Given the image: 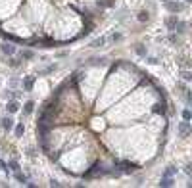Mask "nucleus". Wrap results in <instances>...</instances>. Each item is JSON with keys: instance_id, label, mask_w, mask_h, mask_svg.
<instances>
[{"instance_id": "nucleus-1", "label": "nucleus", "mask_w": 192, "mask_h": 188, "mask_svg": "<svg viewBox=\"0 0 192 188\" xmlns=\"http://www.w3.org/2000/svg\"><path fill=\"white\" fill-rule=\"evenodd\" d=\"M177 131H179V134H181V136H186V134L192 131V127H190V123H188L186 119H184L183 123H179V127H177Z\"/></svg>"}, {"instance_id": "nucleus-2", "label": "nucleus", "mask_w": 192, "mask_h": 188, "mask_svg": "<svg viewBox=\"0 0 192 188\" xmlns=\"http://www.w3.org/2000/svg\"><path fill=\"white\" fill-rule=\"evenodd\" d=\"M0 125H2L4 131H12L13 129V119L12 117H4V119H0Z\"/></svg>"}, {"instance_id": "nucleus-3", "label": "nucleus", "mask_w": 192, "mask_h": 188, "mask_svg": "<svg viewBox=\"0 0 192 188\" xmlns=\"http://www.w3.org/2000/svg\"><path fill=\"white\" fill-rule=\"evenodd\" d=\"M177 23H179V19H177V16H169V17L165 19V25H167V29H169V31H175Z\"/></svg>"}, {"instance_id": "nucleus-4", "label": "nucleus", "mask_w": 192, "mask_h": 188, "mask_svg": "<svg viewBox=\"0 0 192 188\" xmlns=\"http://www.w3.org/2000/svg\"><path fill=\"white\" fill-rule=\"evenodd\" d=\"M0 48H2V52L6 56H12V54H16V46L13 44H8V42H4V44H0Z\"/></svg>"}, {"instance_id": "nucleus-5", "label": "nucleus", "mask_w": 192, "mask_h": 188, "mask_svg": "<svg viewBox=\"0 0 192 188\" xmlns=\"http://www.w3.org/2000/svg\"><path fill=\"white\" fill-rule=\"evenodd\" d=\"M165 8L169 10V12H181L184 6L183 4H179V2H165Z\"/></svg>"}, {"instance_id": "nucleus-6", "label": "nucleus", "mask_w": 192, "mask_h": 188, "mask_svg": "<svg viewBox=\"0 0 192 188\" xmlns=\"http://www.w3.org/2000/svg\"><path fill=\"white\" fill-rule=\"evenodd\" d=\"M33 85H35V77H25L23 79V90H33Z\"/></svg>"}, {"instance_id": "nucleus-7", "label": "nucleus", "mask_w": 192, "mask_h": 188, "mask_svg": "<svg viewBox=\"0 0 192 188\" xmlns=\"http://www.w3.org/2000/svg\"><path fill=\"white\" fill-rule=\"evenodd\" d=\"M108 40H110L108 37H100V39L92 40V44H90V46H92V48H100V46H104V44H106V42H108Z\"/></svg>"}, {"instance_id": "nucleus-8", "label": "nucleus", "mask_w": 192, "mask_h": 188, "mask_svg": "<svg viewBox=\"0 0 192 188\" xmlns=\"http://www.w3.org/2000/svg\"><path fill=\"white\" fill-rule=\"evenodd\" d=\"M108 58H92V62H88V66H106Z\"/></svg>"}, {"instance_id": "nucleus-9", "label": "nucleus", "mask_w": 192, "mask_h": 188, "mask_svg": "<svg viewBox=\"0 0 192 188\" xmlns=\"http://www.w3.org/2000/svg\"><path fill=\"white\" fill-rule=\"evenodd\" d=\"M160 186H163V188L173 186V177H165V175H163V177H161V182H160Z\"/></svg>"}, {"instance_id": "nucleus-10", "label": "nucleus", "mask_w": 192, "mask_h": 188, "mask_svg": "<svg viewBox=\"0 0 192 188\" xmlns=\"http://www.w3.org/2000/svg\"><path fill=\"white\" fill-rule=\"evenodd\" d=\"M33 110H35V102L33 100H29V102H25V107H23V111L29 115V113H33Z\"/></svg>"}, {"instance_id": "nucleus-11", "label": "nucleus", "mask_w": 192, "mask_h": 188, "mask_svg": "<svg viewBox=\"0 0 192 188\" xmlns=\"http://www.w3.org/2000/svg\"><path fill=\"white\" fill-rule=\"evenodd\" d=\"M6 110H8L10 113H16V111L19 110V104H17V102H10L8 106H6Z\"/></svg>"}, {"instance_id": "nucleus-12", "label": "nucleus", "mask_w": 192, "mask_h": 188, "mask_svg": "<svg viewBox=\"0 0 192 188\" xmlns=\"http://www.w3.org/2000/svg\"><path fill=\"white\" fill-rule=\"evenodd\" d=\"M154 113H165V104H156L154 106Z\"/></svg>"}, {"instance_id": "nucleus-13", "label": "nucleus", "mask_w": 192, "mask_h": 188, "mask_svg": "<svg viewBox=\"0 0 192 188\" xmlns=\"http://www.w3.org/2000/svg\"><path fill=\"white\" fill-rule=\"evenodd\" d=\"M175 173H177V167H173V165H169V167L165 169V173H163V175H165V177H173Z\"/></svg>"}, {"instance_id": "nucleus-14", "label": "nucleus", "mask_w": 192, "mask_h": 188, "mask_svg": "<svg viewBox=\"0 0 192 188\" xmlns=\"http://www.w3.org/2000/svg\"><path fill=\"white\" fill-rule=\"evenodd\" d=\"M23 133H25V127H23V123H19L16 127V136H23Z\"/></svg>"}, {"instance_id": "nucleus-15", "label": "nucleus", "mask_w": 192, "mask_h": 188, "mask_svg": "<svg viewBox=\"0 0 192 188\" xmlns=\"http://www.w3.org/2000/svg\"><path fill=\"white\" fill-rule=\"evenodd\" d=\"M138 21H142V23H144V21H148V12H146V10L138 12Z\"/></svg>"}, {"instance_id": "nucleus-16", "label": "nucleus", "mask_w": 192, "mask_h": 188, "mask_svg": "<svg viewBox=\"0 0 192 188\" xmlns=\"http://www.w3.org/2000/svg\"><path fill=\"white\" fill-rule=\"evenodd\" d=\"M10 171H13V173H16V171H19V165H17V161L16 160H10Z\"/></svg>"}, {"instance_id": "nucleus-17", "label": "nucleus", "mask_w": 192, "mask_h": 188, "mask_svg": "<svg viewBox=\"0 0 192 188\" xmlns=\"http://www.w3.org/2000/svg\"><path fill=\"white\" fill-rule=\"evenodd\" d=\"M16 179L19 180V182H21V184H27V177H25V175H21V173H19V171H16Z\"/></svg>"}, {"instance_id": "nucleus-18", "label": "nucleus", "mask_w": 192, "mask_h": 188, "mask_svg": "<svg viewBox=\"0 0 192 188\" xmlns=\"http://www.w3.org/2000/svg\"><path fill=\"white\" fill-rule=\"evenodd\" d=\"M35 54L31 52V50H21V58H25V60H31Z\"/></svg>"}, {"instance_id": "nucleus-19", "label": "nucleus", "mask_w": 192, "mask_h": 188, "mask_svg": "<svg viewBox=\"0 0 192 188\" xmlns=\"http://www.w3.org/2000/svg\"><path fill=\"white\" fill-rule=\"evenodd\" d=\"M175 31H179V33H184V31H186V23H183V21H179V23H177V27H175Z\"/></svg>"}, {"instance_id": "nucleus-20", "label": "nucleus", "mask_w": 192, "mask_h": 188, "mask_svg": "<svg viewBox=\"0 0 192 188\" xmlns=\"http://www.w3.org/2000/svg\"><path fill=\"white\" fill-rule=\"evenodd\" d=\"M111 42H117V40H121V33H113V35H110L108 37Z\"/></svg>"}, {"instance_id": "nucleus-21", "label": "nucleus", "mask_w": 192, "mask_h": 188, "mask_svg": "<svg viewBox=\"0 0 192 188\" xmlns=\"http://www.w3.org/2000/svg\"><path fill=\"white\" fill-rule=\"evenodd\" d=\"M183 79H184V81H192V71H183Z\"/></svg>"}, {"instance_id": "nucleus-22", "label": "nucleus", "mask_w": 192, "mask_h": 188, "mask_svg": "<svg viewBox=\"0 0 192 188\" xmlns=\"http://www.w3.org/2000/svg\"><path fill=\"white\" fill-rule=\"evenodd\" d=\"M183 119L190 121V119H192V111H190V110H184V111H183Z\"/></svg>"}, {"instance_id": "nucleus-23", "label": "nucleus", "mask_w": 192, "mask_h": 188, "mask_svg": "<svg viewBox=\"0 0 192 188\" xmlns=\"http://www.w3.org/2000/svg\"><path fill=\"white\" fill-rule=\"evenodd\" d=\"M184 173H186L188 177H192V163H186V165H184Z\"/></svg>"}, {"instance_id": "nucleus-24", "label": "nucleus", "mask_w": 192, "mask_h": 188, "mask_svg": "<svg viewBox=\"0 0 192 188\" xmlns=\"http://www.w3.org/2000/svg\"><path fill=\"white\" fill-rule=\"evenodd\" d=\"M137 54H138V56H146V48L138 44V46H137Z\"/></svg>"}, {"instance_id": "nucleus-25", "label": "nucleus", "mask_w": 192, "mask_h": 188, "mask_svg": "<svg viewBox=\"0 0 192 188\" xmlns=\"http://www.w3.org/2000/svg\"><path fill=\"white\" fill-rule=\"evenodd\" d=\"M0 169H2V171H6V173L10 171V167H8V165H6V161H2V160H0Z\"/></svg>"}, {"instance_id": "nucleus-26", "label": "nucleus", "mask_w": 192, "mask_h": 188, "mask_svg": "<svg viewBox=\"0 0 192 188\" xmlns=\"http://www.w3.org/2000/svg\"><path fill=\"white\" fill-rule=\"evenodd\" d=\"M184 98H186L188 104H192V92H184Z\"/></svg>"}, {"instance_id": "nucleus-27", "label": "nucleus", "mask_w": 192, "mask_h": 188, "mask_svg": "<svg viewBox=\"0 0 192 188\" xmlns=\"http://www.w3.org/2000/svg\"><path fill=\"white\" fill-rule=\"evenodd\" d=\"M10 66H12V67H17V66H19V60H12Z\"/></svg>"}, {"instance_id": "nucleus-28", "label": "nucleus", "mask_w": 192, "mask_h": 188, "mask_svg": "<svg viewBox=\"0 0 192 188\" xmlns=\"http://www.w3.org/2000/svg\"><path fill=\"white\" fill-rule=\"evenodd\" d=\"M169 40H171V42H177V35L171 33V35H169Z\"/></svg>"}, {"instance_id": "nucleus-29", "label": "nucleus", "mask_w": 192, "mask_h": 188, "mask_svg": "<svg viewBox=\"0 0 192 188\" xmlns=\"http://www.w3.org/2000/svg\"><path fill=\"white\" fill-rule=\"evenodd\" d=\"M186 2H188V4H192V0H186Z\"/></svg>"}, {"instance_id": "nucleus-30", "label": "nucleus", "mask_w": 192, "mask_h": 188, "mask_svg": "<svg viewBox=\"0 0 192 188\" xmlns=\"http://www.w3.org/2000/svg\"><path fill=\"white\" fill-rule=\"evenodd\" d=\"M163 2H169V0H163Z\"/></svg>"}]
</instances>
